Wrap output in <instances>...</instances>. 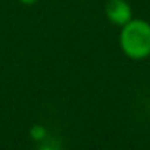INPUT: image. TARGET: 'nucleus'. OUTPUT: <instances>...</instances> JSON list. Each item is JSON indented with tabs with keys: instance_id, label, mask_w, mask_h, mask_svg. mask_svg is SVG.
<instances>
[{
	"instance_id": "obj_3",
	"label": "nucleus",
	"mask_w": 150,
	"mask_h": 150,
	"mask_svg": "<svg viewBox=\"0 0 150 150\" xmlns=\"http://www.w3.org/2000/svg\"><path fill=\"white\" fill-rule=\"evenodd\" d=\"M21 4H24V5H34L37 2V0H20Z\"/></svg>"
},
{
	"instance_id": "obj_4",
	"label": "nucleus",
	"mask_w": 150,
	"mask_h": 150,
	"mask_svg": "<svg viewBox=\"0 0 150 150\" xmlns=\"http://www.w3.org/2000/svg\"><path fill=\"white\" fill-rule=\"evenodd\" d=\"M37 150H55V149H52V147H40V149H37Z\"/></svg>"
},
{
	"instance_id": "obj_2",
	"label": "nucleus",
	"mask_w": 150,
	"mask_h": 150,
	"mask_svg": "<svg viewBox=\"0 0 150 150\" xmlns=\"http://www.w3.org/2000/svg\"><path fill=\"white\" fill-rule=\"evenodd\" d=\"M105 15L116 26H124L132 20V8L126 0H108L105 5Z\"/></svg>"
},
{
	"instance_id": "obj_1",
	"label": "nucleus",
	"mask_w": 150,
	"mask_h": 150,
	"mask_svg": "<svg viewBox=\"0 0 150 150\" xmlns=\"http://www.w3.org/2000/svg\"><path fill=\"white\" fill-rule=\"evenodd\" d=\"M120 47L132 60L150 57V23L144 20H131L121 26Z\"/></svg>"
}]
</instances>
